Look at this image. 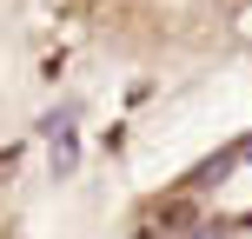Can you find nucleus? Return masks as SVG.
I'll return each instance as SVG.
<instances>
[{
    "label": "nucleus",
    "mask_w": 252,
    "mask_h": 239,
    "mask_svg": "<svg viewBox=\"0 0 252 239\" xmlns=\"http://www.w3.org/2000/svg\"><path fill=\"white\" fill-rule=\"evenodd\" d=\"M232 153H239V160H252V139H239V146H232Z\"/></svg>",
    "instance_id": "obj_3"
},
{
    "label": "nucleus",
    "mask_w": 252,
    "mask_h": 239,
    "mask_svg": "<svg viewBox=\"0 0 252 239\" xmlns=\"http://www.w3.org/2000/svg\"><path fill=\"white\" fill-rule=\"evenodd\" d=\"M146 226H153V233H186V226H192V200H186V193L159 200V206L146 213Z\"/></svg>",
    "instance_id": "obj_1"
},
{
    "label": "nucleus",
    "mask_w": 252,
    "mask_h": 239,
    "mask_svg": "<svg viewBox=\"0 0 252 239\" xmlns=\"http://www.w3.org/2000/svg\"><path fill=\"white\" fill-rule=\"evenodd\" d=\"M232 166H239V153H213V160H206V166H199V173H192V179H186V193H192V186H213V179H226V173H232Z\"/></svg>",
    "instance_id": "obj_2"
}]
</instances>
